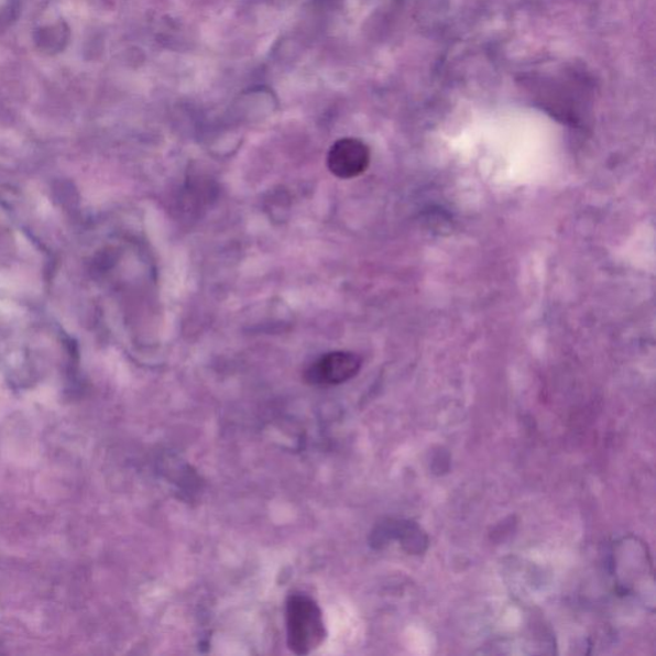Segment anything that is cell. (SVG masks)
<instances>
[{"mask_svg":"<svg viewBox=\"0 0 656 656\" xmlns=\"http://www.w3.org/2000/svg\"><path fill=\"white\" fill-rule=\"evenodd\" d=\"M287 645L296 655L314 653L325 643L327 630L316 600L294 593L286 603Z\"/></svg>","mask_w":656,"mask_h":656,"instance_id":"1","label":"cell"},{"mask_svg":"<svg viewBox=\"0 0 656 656\" xmlns=\"http://www.w3.org/2000/svg\"><path fill=\"white\" fill-rule=\"evenodd\" d=\"M362 369V358L351 351H331L311 363L304 379L315 386L341 385Z\"/></svg>","mask_w":656,"mask_h":656,"instance_id":"2","label":"cell"},{"mask_svg":"<svg viewBox=\"0 0 656 656\" xmlns=\"http://www.w3.org/2000/svg\"><path fill=\"white\" fill-rule=\"evenodd\" d=\"M371 162L370 147L362 140L340 139L327 155V167L331 174L342 179L361 176Z\"/></svg>","mask_w":656,"mask_h":656,"instance_id":"3","label":"cell"},{"mask_svg":"<svg viewBox=\"0 0 656 656\" xmlns=\"http://www.w3.org/2000/svg\"><path fill=\"white\" fill-rule=\"evenodd\" d=\"M68 37L69 33L65 23H57V25L39 31L36 43L39 48L48 53H56L64 51Z\"/></svg>","mask_w":656,"mask_h":656,"instance_id":"4","label":"cell"}]
</instances>
